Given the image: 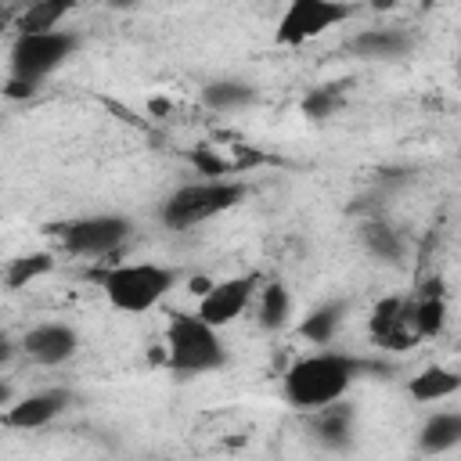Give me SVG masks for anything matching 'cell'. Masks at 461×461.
I'll return each mask as SVG.
<instances>
[{
    "mask_svg": "<svg viewBox=\"0 0 461 461\" xmlns=\"http://www.w3.org/2000/svg\"><path fill=\"white\" fill-rule=\"evenodd\" d=\"M133 234V223L130 216L122 212H94V216H79V220H68L58 227V245L72 256H83V259H101V256H112L119 252Z\"/></svg>",
    "mask_w": 461,
    "mask_h": 461,
    "instance_id": "6",
    "label": "cell"
},
{
    "mask_svg": "<svg viewBox=\"0 0 461 461\" xmlns=\"http://www.w3.org/2000/svg\"><path fill=\"white\" fill-rule=\"evenodd\" d=\"M461 443V414L457 411H436L421 432H418V447L421 454H447Z\"/></svg>",
    "mask_w": 461,
    "mask_h": 461,
    "instance_id": "17",
    "label": "cell"
},
{
    "mask_svg": "<svg viewBox=\"0 0 461 461\" xmlns=\"http://www.w3.org/2000/svg\"><path fill=\"white\" fill-rule=\"evenodd\" d=\"M256 101V90L245 79H212L202 86V104L212 112H238Z\"/></svg>",
    "mask_w": 461,
    "mask_h": 461,
    "instance_id": "19",
    "label": "cell"
},
{
    "mask_svg": "<svg viewBox=\"0 0 461 461\" xmlns=\"http://www.w3.org/2000/svg\"><path fill=\"white\" fill-rule=\"evenodd\" d=\"M357 58H378V61H396V58H403V54H411V47H414V40H411V32H403V29H360L357 36H349V43H346Z\"/></svg>",
    "mask_w": 461,
    "mask_h": 461,
    "instance_id": "12",
    "label": "cell"
},
{
    "mask_svg": "<svg viewBox=\"0 0 461 461\" xmlns=\"http://www.w3.org/2000/svg\"><path fill=\"white\" fill-rule=\"evenodd\" d=\"M439 281H432L421 299H414V310H411V321H414V331L418 339H436L443 328H447V303H443V292H432Z\"/></svg>",
    "mask_w": 461,
    "mask_h": 461,
    "instance_id": "20",
    "label": "cell"
},
{
    "mask_svg": "<svg viewBox=\"0 0 461 461\" xmlns=\"http://www.w3.org/2000/svg\"><path fill=\"white\" fill-rule=\"evenodd\" d=\"M209 285H212V281H209V277H191V292H194V295H198V299H202V295H205V292H209Z\"/></svg>",
    "mask_w": 461,
    "mask_h": 461,
    "instance_id": "25",
    "label": "cell"
},
{
    "mask_svg": "<svg viewBox=\"0 0 461 461\" xmlns=\"http://www.w3.org/2000/svg\"><path fill=\"white\" fill-rule=\"evenodd\" d=\"M457 389H461V375L450 371V367H439V364L418 371V375L407 382V393H411V400H418V403H439V400L454 396Z\"/></svg>",
    "mask_w": 461,
    "mask_h": 461,
    "instance_id": "16",
    "label": "cell"
},
{
    "mask_svg": "<svg viewBox=\"0 0 461 461\" xmlns=\"http://www.w3.org/2000/svg\"><path fill=\"white\" fill-rule=\"evenodd\" d=\"M342 317H346V303L331 299V303H321L317 310H310L299 324V335L313 346H328L335 339V331L342 328Z\"/></svg>",
    "mask_w": 461,
    "mask_h": 461,
    "instance_id": "18",
    "label": "cell"
},
{
    "mask_svg": "<svg viewBox=\"0 0 461 461\" xmlns=\"http://www.w3.org/2000/svg\"><path fill=\"white\" fill-rule=\"evenodd\" d=\"M256 295H259V324H263L267 331H277V328L288 321V313H292V295H288V288H285L281 281H263V288H259Z\"/></svg>",
    "mask_w": 461,
    "mask_h": 461,
    "instance_id": "22",
    "label": "cell"
},
{
    "mask_svg": "<svg viewBox=\"0 0 461 461\" xmlns=\"http://www.w3.org/2000/svg\"><path fill=\"white\" fill-rule=\"evenodd\" d=\"M353 14H357V7L342 4V0H292L277 18L274 40L281 47H303V43L324 36L328 29L349 22Z\"/></svg>",
    "mask_w": 461,
    "mask_h": 461,
    "instance_id": "7",
    "label": "cell"
},
{
    "mask_svg": "<svg viewBox=\"0 0 461 461\" xmlns=\"http://www.w3.org/2000/svg\"><path fill=\"white\" fill-rule=\"evenodd\" d=\"M176 270L162 267V263H112L101 274V292L108 299V306L122 310V313H148L155 310L176 285Z\"/></svg>",
    "mask_w": 461,
    "mask_h": 461,
    "instance_id": "4",
    "label": "cell"
},
{
    "mask_svg": "<svg viewBox=\"0 0 461 461\" xmlns=\"http://www.w3.org/2000/svg\"><path fill=\"white\" fill-rule=\"evenodd\" d=\"M11 403H14V385L0 378V411H4V407H11Z\"/></svg>",
    "mask_w": 461,
    "mask_h": 461,
    "instance_id": "24",
    "label": "cell"
},
{
    "mask_svg": "<svg viewBox=\"0 0 461 461\" xmlns=\"http://www.w3.org/2000/svg\"><path fill=\"white\" fill-rule=\"evenodd\" d=\"M259 288H263V274H238V277L212 281L209 292L198 299L194 317L220 331V328L234 324V321L252 306V299H256Z\"/></svg>",
    "mask_w": 461,
    "mask_h": 461,
    "instance_id": "8",
    "label": "cell"
},
{
    "mask_svg": "<svg viewBox=\"0 0 461 461\" xmlns=\"http://www.w3.org/2000/svg\"><path fill=\"white\" fill-rule=\"evenodd\" d=\"M411 310H414V299H400V295L382 299L371 313V339L385 349H411L418 342Z\"/></svg>",
    "mask_w": 461,
    "mask_h": 461,
    "instance_id": "11",
    "label": "cell"
},
{
    "mask_svg": "<svg viewBox=\"0 0 461 461\" xmlns=\"http://www.w3.org/2000/svg\"><path fill=\"white\" fill-rule=\"evenodd\" d=\"M166 364L176 375H209L227 364V346L194 313H173L166 324Z\"/></svg>",
    "mask_w": 461,
    "mask_h": 461,
    "instance_id": "5",
    "label": "cell"
},
{
    "mask_svg": "<svg viewBox=\"0 0 461 461\" xmlns=\"http://www.w3.org/2000/svg\"><path fill=\"white\" fill-rule=\"evenodd\" d=\"M7 360H11V339L0 335V364H7Z\"/></svg>",
    "mask_w": 461,
    "mask_h": 461,
    "instance_id": "26",
    "label": "cell"
},
{
    "mask_svg": "<svg viewBox=\"0 0 461 461\" xmlns=\"http://www.w3.org/2000/svg\"><path fill=\"white\" fill-rule=\"evenodd\" d=\"M375 360H360L353 353H339V349H317L299 357L295 364H288L285 378H281V393L295 411H321L335 400H342L349 393V385L375 371Z\"/></svg>",
    "mask_w": 461,
    "mask_h": 461,
    "instance_id": "1",
    "label": "cell"
},
{
    "mask_svg": "<svg viewBox=\"0 0 461 461\" xmlns=\"http://www.w3.org/2000/svg\"><path fill=\"white\" fill-rule=\"evenodd\" d=\"M22 353L40 367H61L79 353V335L65 321H43L22 335Z\"/></svg>",
    "mask_w": 461,
    "mask_h": 461,
    "instance_id": "9",
    "label": "cell"
},
{
    "mask_svg": "<svg viewBox=\"0 0 461 461\" xmlns=\"http://www.w3.org/2000/svg\"><path fill=\"white\" fill-rule=\"evenodd\" d=\"M342 104H346V83H324L303 97V115L306 119H331Z\"/></svg>",
    "mask_w": 461,
    "mask_h": 461,
    "instance_id": "23",
    "label": "cell"
},
{
    "mask_svg": "<svg viewBox=\"0 0 461 461\" xmlns=\"http://www.w3.org/2000/svg\"><path fill=\"white\" fill-rule=\"evenodd\" d=\"M54 267H58V256L54 252H25V256H14L7 263V270H4V285L7 288H25L29 281L47 277Z\"/></svg>",
    "mask_w": 461,
    "mask_h": 461,
    "instance_id": "21",
    "label": "cell"
},
{
    "mask_svg": "<svg viewBox=\"0 0 461 461\" xmlns=\"http://www.w3.org/2000/svg\"><path fill=\"white\" fill-rule=\"evenodd\" d=\"M245 194H249V187L241 180H230V176L191 180V184H180L176 191H169L162 198L158 220L169 230H191L198 223L216 220L220 212H230L234 205H241Z\"/></svg>",
    "mask_w": 461,
    "mask_h": 461,
    "instance_id": "3",
    "label": "cell"
},
{
    "mask_svg": "<svg viewBox=\"0 0 461 461\" xmlns=\"http://www.w3.org/2000/svg\"><path fill=\"white\" fill-rule=\"evenodd\" d=\"M360 245H364L375 259H382V263H400L403 252H407V238H403L393 223H385V220H378V216H371V220L360 223Z\"/></svg>",
    "mask_w": 461,
    "mask_h": 461,
    "instance_id": "15",
    "label": "cell"
},
{
    "mask_svg": "<svg viewBox=\"0 0 461 461\" xmlns=\"http://www.w3.org/2000/svg\"><path fill=\"white\" fill-rule=\"evenodd\" d=\"M72 14V4L68 0H36V4H25L11 14V29L14 36H25V32H50V29H61V22Z\"/></svg>",
    "mask_w": 461,
    "mask_h": 461,
    "instance_id": "14",
    "label": "cell"
},
{
    "mask_svg": "<svg viewBox=\"0 0 461 461\" xmlns=\"http://www.w3.org/2000/svg\"><path fill=\"white\" fill-rule=\"evenodd\" d=\"M68 403H72V393H68V389H40V393L18 396L11 407H4V411H0V421H4L7 429L32 432V429L50 425Z\"/></svg>",
    "mask_w": 461,
    "mask_h": 461,
    "instance_id": "10",
    "label": "cell"
},
{
    "mask_svg": "<svg viewBox=\"0 0 461 461\" xmlns=\"http://www.w3.org/2000/svg\"><path fill=\"white\" fill-rule=\"evenodd\" d=\"M353 418H357L353 403L335 400V403H328V407L313 411V414H310V425H313V436H317L324 447L342 450V447H349V443H353Z\"/></svg>",
    "mask_w": 461,
    "mask_h": 461,
    "instance_id": "13",
    "label": "cell"
},
{
    "mask_svg": "<svg viewBox=\"0 0 461 461\" xmlns=\"http://www.w3.org/2000/svg\"><path fill=\"white\" fill-rule=\"evenodd\" d=\"M7 25H11V14H7V11H0V32H4Z\"/></svg>",
    "mask_w": 461,
    "mask_h": 461,
    "instance_id": "27",
    "label": "cell"
},
{
    "mask_svg": "<svg viewBox=\"0 0 461 461\" xmlns=\"http://www.w3.org/2000/svg\"><path fill=\"white\" fill-rule=\"evenodd\" d=\"M79 47V36L72 29H50V32H25L14 36L11 43V79H7V97H32L36 86L58 72Z\"/></svg>",
    "mask_w": 461,
    "mask_h": 461,
    "instance_id": "2",
    "label": "cell"
}]
</instances>
